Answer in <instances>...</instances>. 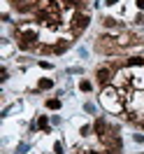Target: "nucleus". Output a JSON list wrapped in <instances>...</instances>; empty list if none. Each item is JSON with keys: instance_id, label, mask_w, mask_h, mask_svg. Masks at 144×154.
<instances>
[{"instance_id": "9b49d317", "label": "nucleus", "mask_w": 144, "mask_h": 154, "mask_svg": "<svg viewBox=\"0 0 144 154\" xmlns=\"http://www.w3.org/2000/svg\"><path fill=\"white\" fill-rule=\"evenodd\" d=\"M37 124L42 126V128H47V117H40V119H37Z\"/></svg>"}, {"instance_id": "f03ea898", "label": "nucleus", "mask_w": 144, "mask_h": 154, "mask_svg": "<svg viewBox=\"0 0 144 154\" xmlns=\"http://www.w3.org/2000/svg\"><path fill=\"white\" fill-rule=\"evenodd\" d=\"M88 14H75V17H72V30H75V33H81V30L86 28L88 26Z\"/></svg>"}, {"instance_id": "9d476101", "label": "nucleus", "mask_w": 144, "mask_h": 154, "mask_svg": "<svg viewBox=\"0 0 144 154\" xmlns=\"http://www.w3.org/2000/svg\"><path fill=\"white\" fill-rule=\"evenodd\" d=\"M65 5H70V7H79L81 0H65Z\"/></svg>"}, {"instance_id": "ddd939ff", "label": "nucleus", "mask_w": 144, "mask_h": 154, "mask_svg": "<svg viewBox=\"0 0 144 154\" xmlns=\"http://www.w3.org/2000/svg\"><path fill=\"white\" fill-rule=\"evenodd\" d=\"M116 2H119V0H107V5H116Z\"/></svg>"}, {"instance_id": "6e6552de", "label": "nucleus", "mask_w": 144, "mask_h": 154, "mask_svg": "<svg viewBox=\"0 0 144 154\" xmlns=\"http://www.w3.org/2000/svg\"><path fill=\"white\" fill-rule=\"evenodd\" d=\"M51 87H54L51 79H40V89H51Z\"/></svg>"}, {"instance_id": "4468645a", "label": "nucleus", "mask_w": 144, "mask_h": 154, "mask_svg": "<svg viewBox=\"0 0 144 154\" xmlns=\"http://www.w3.org/2000/svg\"><path fill=\"white\" fill-rule=\"evenodd\" d=\"M88 154H98V152H88Z\"/></svg>"}, {"instance_id": "423d86ee", "label": "nucleus", "mask_w": 144, "mask_h": 154, "mask_svg": "<svg viewBox=\"0 0 144 154\" xmlns=\"http://www.w3.org/2000/svg\"><path fill=\"white\" fill-rule=\"evenodd\" d=\"M47 107H49V110H58V107H60V100H58V98H49Z\"/></svg>"}, {"instance_id": "39448f33", "label": "nucleus", "mask_w": 144, "mask_h": 154, "mask_svg": "<svg viewBox=\"0 0 144 154\" xmlns=\"http://www.w3.org/2000/svg\"><path fill=\"white\" fill-rule=\"evenodd\" d=\"M67 47H70V42H67V40H63V42L54 45V49H51V51H54V54H63V51H65Z\"/></svg>"}, {"instance_id": "7ed1b4c3", "label": "nucleus", "mask_w": 144, "mask_h": 154, "mask_svg": "<svg viewBox=\"0 0 144 154\" xmlns=\"http://www.w3.org/2000/svg\"><path fill=\"white\" fill-rule=\"evenodd\" d=\"M96 77H98V82L100 84H109V79H112V68H98V72H96Z\"/></svg>"}, {"instance_id": "20e7f679", "label": "nucleus", "mask_w": 144, "mask_h": 154, "mask_svg": "<svg viewBox=\"0 0 144 154\" xmlns=\"http://www.w3.org/2000/svg\"><path fill=\"white\" fill-rule=\"evenodd\" d=\"M93 128H96V133H98V135H107V133H109V131H107L105 119H98L96 124H93Z\"/></svg>"}, {"instance_id": "f257e3e1", "label": "nucleus", "mask_w": 144, "mask_h": 154, "mask_svg": "<svg viewBox=\"0 0 144 154\" xmlns=\"http://www.w3.org/2000/svg\"><path fill=\"white\" fill-rule=\"evenodd\" d=\"M100 100H102V105H105L109 112H121V107H123V100H121V96H119V91H116L114 87L112 89L107 87L105 91H102Z\"/></svg>"}, {"instance_id": "0eeeda50", "label": "nucleus", "mask_w": 144, "mask_h": 154, "mask_svg": "<svg viewBox=\"0 0 144 154\" xmlns=\"http://www.w3.org/2000/svg\"><path fill=\"white\" fill-rule=\"evenodd\" d=\"M144 63V56H133V58H128V66H142Z\"/></svg>"}, {"instance_id": "f8f14e48", "label": "nucleus", "mask_w": 144, "mask_h": 154, "mask_svg": "<svg viewBox=\"0 0 144 154\" xmlns=\"http://www.w3.org/2000/svg\"><path fill=\"white\" fill-rule=\"evenodd\" d=\"M137 7H140V10H144V0H137Z\"/></svg>"}, {"instance_id": "1a4fd4ad", "label": "nucleus", "mask_w": 144, "mask_h": 154, "mask_svg": "<svg viewBox=\"0 0 144 154\" xmlns=\"http://www.w3.org/2000/svg\"><path fill=\"white\" fill-rule=\"evenodd\" d=\"M79 89H81V91H91V82H88V79H84V82H81V84H79Z\"/></svg>"}]
</instances>
